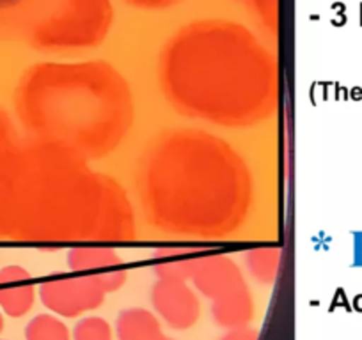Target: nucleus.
<instances>
[{
	"label": "nucleus",
	"instance_id": "obj_1",
	"mask_svg": "<svg viewBox=\"0 0 362 340\" xmlns=\"http://www.w3.org/2000/svg\"><path fill=\"white\" fill-rule=\"evenodd\" d=\"M190 280L211 301V315L218 326L231 329L252 321V294L238 265L228 255H197Z\"/></svg>",
	"mask_w": 362,
	"mask_h": 340
},
{
	"label": "nucleus",
	"instance_id": "obj_2",
	"mask_svg": "<svg viewBox=\"0 0 362 340\" xmlns=\"http://www.w3.org/2000/svg\"><path fill=\"white\" fill-rule=\"evenodd\" d=\"M105 294L102 277L89 273L54 277L40 286L41 303L61 317H78L96 310L105 300Z\"/></svg>",
	"mask_w": 362,
	"mask_h": 340
},
{
	"label": "nucleus",
	"instance_id": "obj_3",
	"mask_svg": "<svg viewBox=\"0 0 362 340\" xmlns=\"http://www.w3.org/2000/svg\"><path fill=\"white\" fill-rule=\"evenodd\" d=\"M151 303L156 314L174 329H189L199 321L201 303L185 280H165L151 289Z\"/></svg>",
	"mask_w": 362,
	"mask_h": 340
},
{
	"label": "nucleus",
	"instance_id": "obj_4",
	"mask_svg": "<svg viewBox=\"0 0 362 340\" xmlns=\"http://www.w3.org/2000/svg\"><path fill=\"white\" fill-rule=\"evenodd\" d=\"M73 273H89L102 277L107 293L119 291L127 282V269L119 253L103 246H78L71 248L66 257Z\"/></svg>",
	"mask_w": 362,
	"mask_h": 340
},
{
	"label": "nucleus",
	"instance_id": "obj_5",
	"mask_svg": "<svg viewBox=\"0 0 362 340\" xmlns=\"http://www.w3.org/2000/svg\"><path fill=\"white\" fill-rule=\"evenodd\" d=\"M36 301L33 277L22 266H6L0 269V308L9 317H23Z\"/></svg>",
	"mask_w": 362,
	"mask_h": 340
},
{
	"label": "nucleus",
	"instance_id": "obj_6",
	"mask_svg": "<svg viewBox=\"0 0 362 340\" xmlns=\"http://www.w3.org/2000/svg\"><path fill=\"white\" fill-rule=\"evenodd\" d=\"M117 340H174L163 333L158 317L146 308H127L117 315Z\"/></svg>",
	"mask_w": 362,
	"mask_h": 340
},
{
	"label": "nucleus",
	"instance_id": "obj_7",
	"mask_svg": "<svg viewBox=\"0 0 362 340\" xmlns=\"http://www.w3.org/2000/svg\"><path fill=\"white\" fill-rule=\"evenodd\" d=\"M156 261L155 275L165 280H190L196 266V252L192 248H158L153 253Z\"/></svg>",
	"mask_w": 362,
	"mask_h": 340
},
{
	"label": "nucleus",
	"instance_id": "obj_8",
	"mask_svg": "<svg viewBox=\"0 0 362 340\" xmlns=\"http://www.w3.org/2000/svg\"><path fill=\"white\" fill-rule=\"evenodd\" d=\"M281 252L277 248H257L247 255V266L254 279L263 286H270L277 277Z\"/></svg>",
	"mask_w": 362,
	"mask_h": 340
},
{
	"label": "nucleus",
	"instance_id": "obj_9",
	"mask_svg": "<svg viewBox=\"0 0 362 340\" xmlns=\"http://www.w3.org/2000/svg\"><path fill=\"white\" fill-rule=\"evenodd\" d=\"M25 340H73V336L61 319L52 314H40L27 324Z\"/></svg>",
	"mask_w": 362,
	"mask_h": 340
},
{
	"label": "nucleus",
	"instance_id": "obj_10",
	"mask_svg": "<svg viewBox=\"0 0 362 340\" xmlns=\"http://www.w3.org/2000/svg\"><path fill=\"white\" fill-rule=\"evenodd\" d=\"M73 340H114L109 322L98 315L80 319L73 329Z\"/></svg>",
	"mask_w": 362,
	"mask_h": 340
},
{
	"label": "nucleus",
	"instance_id": "obj_11",
	"mask_svg": "<svg viewBox=\"0 0 362 340\" xmlns=\"http://www.w3.org/2000/svg\"><path fill=\"white\" fill-rule=\"evenodd\" d=\"M259 339V332L252 326H238V328H231L221 340H257Z\"/></svg>",
	"mask_w": 362,
	"mask_h": 340
},
{
	"label": "nucleus",
	"instance_id": "obj_12",
	"mask_svg": "<svg viewBox=\"0 0 362 340\" xmlns=\"http://www.w3.org/2000/svg\"><path fill=\"white\" fill-rule=\"evenodd\" d=\"M13 2H16V0H0V9L8 8V6H11Z\"/></svg>",
	"mask_w": 362,
	"mask_h": 340
},
{
	"label": "nucleus",
	"instance_id": "obj_13",
	"mask_svg": "<svg viewBox=\"0 0 362 340\" xmlns=\"http://www.w3.org/2000/svg\"><path fill=\"white\" fill-rule=\"evenodd\" d=\"M2 329H4V317L0 314V333H2Z\"/></svg>",
	"mask_w": 362,
	"mask_h": 340
}]
</instances>
